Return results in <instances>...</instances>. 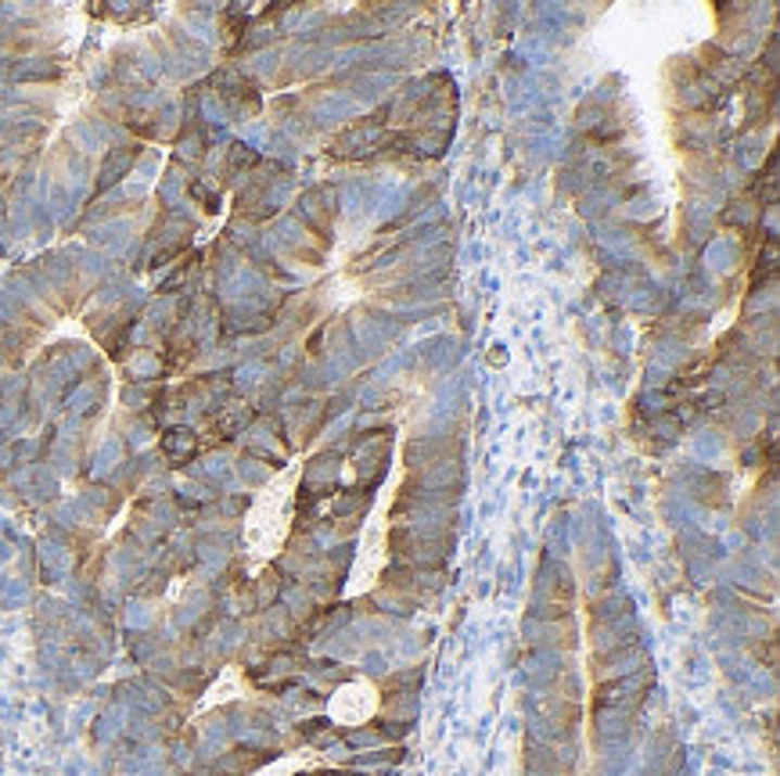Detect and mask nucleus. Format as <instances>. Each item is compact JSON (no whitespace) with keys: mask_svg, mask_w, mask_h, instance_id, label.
<instances>
[{"mask_svg":"<svg viewBox=\"0 0 780 776\" xmlns=\"http://www.w3.org/2000/svg\"><path fill=\"white\" fill-rule=\"evenodd\" d=\"M299 475H303V456L299 461H292V467L284 475H278L273 482L263 489L256 507H252L248 515V546L252 554L259 557V561H267L281 551L284 535H289V525H292V500H295V489H299Z\"/></svg>","mask_w":780,"mask_h":776,"instance_id":"nucleus-1","label":"nucleus"},{"mask_svg":"<svg viewBox=\"0 0 780 776\" xmlns=\"http://www.w3.org/2000/svg\"><path fill=\"white\" fill-rule=\"evenodd\" d=\"M393 464H396V467H393V478H388V486L382 489V493H378V504L371 507V515H367L363 529H360V551H357V565H353L346 597H357V593L374 590L378 579H382V568H385V561H388V510H393L399 478H404V467H399V453H396Z\"/></svg>","mask_w":780,"mask_h":776,"instance_id":"nucleus-2","label":"nucleus"},{"mask_svg":"<svg viewBox=\"0 0 780 776\" xmlns=\"http://www.w3.org/2000/svg\"><path fill=\"white\" fill-rule=\"evenodd\" d=\"M382 709V694L371 680H353L338 687L328 701V719L335 726H363Z\"/></svg>","mask_w":780,"mask_h":776,"instance_id":"nucleus-3","label":"nucleus"},{"mask_svg":"<svg viewBox=\"0 0 780 776\" xmlns=\"http://www.w3.org/2000/svg\"><path fill=\"white\" fill-rule=\"evenodd\" d=\"M317 762H324V759H314V755H289V759H281V762H273V766H267L259 776H292V773H299V769L317 766Z\"/></svg>","mask_w":780,"mask_h":776,"instance_id":"nucleus-4","label":"nucleus"}]
</instances>
